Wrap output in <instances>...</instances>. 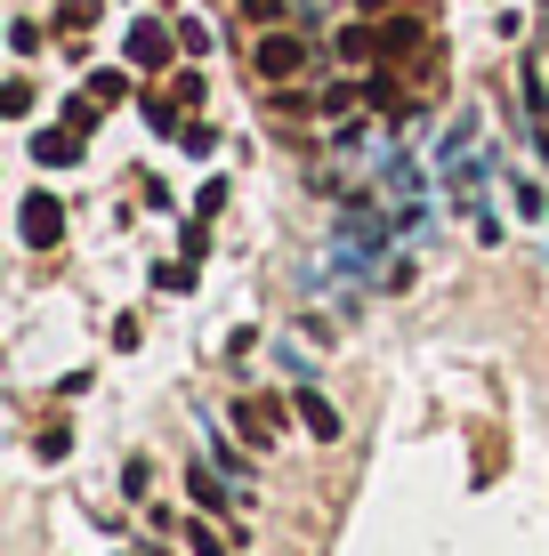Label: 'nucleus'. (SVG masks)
Listing matches in <instances>:
<instances>
[{
	"mask_svg": "<svg viewBox=\"0 0 549 556\" xmlns=\"http://www.w3.org/2000/svg\"><path fill=\"white\" fill-rule=\"evenodd\" d=\"M170 146H178V153H195V162H202V153H219V129H211V122L195 113V122H186V129H178Z\"/></svg>",
	"mask_w": 549,
	"mask_h": 556,
	"instance_id": "obj_14",
	"label": "nucleus"
},
{
	"mask_svg": "<svg viewBox=\"0 0 549 556\" xmlns=\"http://www.w3.org/2000/svg\"><path fill=\"white\" fill-rule=\"evenodd\" d=\"M33 162H41V169H57V162H82V129H65V122H57V129H33Z\"/></svg>",
	"mask_w": 549,
	"mask_h": 556,
	"instance_id": "obj_7",
	"label": "nucleus"
},
{
	"mask_svg": "<svg viewBox=\"0 0 549 556\" xmlns=\"http://www.w3.org/2000/svg\"><path fill=\"white\" fill-rule=\"evenodd\" d=\"M146 556H170V548H162V541H146Z\"/></svg>",
	"mask_w": 549,
	"mask_h": 556,
	"instance_id": "obj_26",
	"label": "nucleus"
},
{
	"mask_svg": "<svg viewBox=\"0 0 549 556\" xmlns=\"http://www.w3.org/2000/svg\"><path fill=\"white\" fill-rule=\"evenodd\" d=\"M122 492H129V501H146V492H154V468H146V459H122Z\"/></svg>",
	"mask_w": 549,
	"mask_h": 556,
	"instance_id": "obj_20",
	"label": "nucleus"
},
{
	"mask_svg": "<svg viewBox=\"0 0 549 556\" xmlns=\"http://www.w3.org/2000/svg\"><path fill=\"white\" fill-rule=\"evenodd\" d=\"M195 275H202V266L178 251V258H162V266H154V291H195Z\"/></svg>",
	"mask_w": 549,
	"mask_h": 556,
	"instance_id": "obj_12",
	"label": "nucleus"
},
{
	"mask_svg": "<svg viewBox=\"0 0 549 556\" xmlns=\"http://www.w3.org/2000/svg\"><path fill=\"white\" fill-rule=\"evenodd\" d=\"M219 210H226V178H202L195 186V218H219Z\"/></svg>",
	"mask_w": 549,
	"mask_h": 556,
	"instance_id": "obj_19",
	"label": "nucleus"
},
{
	"mask_svg": "<svg viewBox=\"0 0 549 556\" xmlns=\"http://www.w3.org/2000/svg\"><path fill=\"white\" fill-rule=\"evenodd\" d=\"M186 501L211 508V516H226V508L242 501V492H235V476H226L219 459H186Z\"/></svg>",
	"mask_w": 549,
	"mask_h": 556,
	"instance_id": "obj_5",
	"label": "nucleus"
},
{
	"mask_svg": "<svg viewBox=\"0 0 549 556\" xmlns=\"http://www.w3.org/2000/svg\"><path fill=\"white\" fill-rule=\"evenodd\" d=\"M73 452V428H41V459H65Z\"/></svg>",
	"mask_w": 549,
	"mask_h": 556,
	"instance_id": "obj_25",
	"label": "nucleus"
},
{
	"mask_svg": "<svg viewBox=\"0 0 549 556\" xmlns=\"http://www.w3.org/2000/svg\"><path fill=\"white\" fill-rule=\"evenodd\" d=\"M89 98H98V105H122V98H129V73H122V65H98V73H89Z\"/></svg>",
	"mask_w": 549,
	"mask_h": 556,
	"instance_id": "obj_13",
	"label": "nucleus"
},
{
	"mask_svg": "<svg viewBox=\"0 0 549 556\" xmlns=\"http://www.w3.org/2000/svg\"><path fill=\"white\" fill-rule=\"evenodd\" d=\"M509 202H517V218H541V186H534V178L509 186Z\"/></svg>",
	"mask_w": 549,
	"mask_h": 556,
	"instance_id": "obj_21",
	"label": "nucleus"
},
{
	"mask_svg": "<svg viewBox=\"0 0 549 556\" xmlns=\"http://www.w3.org/2000/svg\"><path fill=\"white\" fill-rule=\"evenodd\" d=\"M178 49L186 56H211V25H202V16H178Z\"/></svg>",
	"mask_w": 549,
	"mask_h": 556,
	"instance_id": "obj_18",
	"label": "nucleus"
},
{
	"mask_svg": "<svg viewBox=\"0 0 549 556\" xmlns=\"http://www.w3.org/2000/svg\"><path fill=\"white\" fill-rule=\"evenodd\" d=\"M170 98H178V113H202V98H211V81H202L195 65H186V73H170Z\"/></svg>",
	"mask_w": 549,
	"mask_h": 556,
	"instance_id": "obj_11",
	"label": "nucleus"
},
{
	"mask_svg": "<svg viewBox=\"0 0 549 556\" xmlns=\"http://www.w3.org/2000/svg\"><path fill=\"white\" fill-rule=\"evenodd\" d=\"M339 56H348V65H372V56H388V41H380V25H348V33H339V41H332Z\"/></svg>",
	"mask_w": 549,
	"mask_h": 556,
	"instance_id": "obj_8",
	"label": "nucleus"
},
{
	"mask_svg": "<svg viewBox=\"0 0 549 556\" xmlns=\"http://www.w3.org/2000/svg\"><path fill=\"white\" fill-rule=\"evenodd\" d=\"M226 419H235V435L251 452H275V435H283V395H267V388H251V395H235V404H226Z\"/></svg>",
	"mask_w": 549,
	"mask_h": 556,
	"instance_id": "obj_2",
	"label": "nucleus"
},
{
	"mask_svg": "<svg viewBox=\"0 0 549 556\" xmlns=\"http://www.w3.org/2000/svg\"><path fill=\"white\" fill-rule=\"evenodd\" d=\"M178 532H186V548H195V556H226V548H235V532H211L202 516H178Z\"/></svg>",
	"mask_w": 549,
	"mask_h": 556,
	"instance_id": "obj_9",
	"label": "nucleus"
},
{
	"mask_svg": "<svg viewBox=\"0 0 549 556\" xmlns=\"http://www.w3.org/2000/svg\"><path fill=\"white\" fill-rule=\"evenodd\" d=\"M9 41H16V56H33V49H41V25H33V16H16Z\"/></svg>",
	"mask_w": 549,
	"mask_h": 556,
	"instance_id": "obj_24",
	"label": "nucleus"
},
{
	"mask_svg": "<svg viewBox=\"0 0 549 556\" xmlns=\"http://www.w3.org/2000/svg\"><path fill=\"white\" fill-rule=\"evenodd\" d=\"M89 25H98V0H65V9H57V41H82Z\"/></svg>",
	"mask_w": 549,
	"mask_h": 556,
	"instance_id": "obj_10",
	"label": "nucleus"
},
{
	"mask_svg": "<svg viewBox=\"0 0 549 556\" xmlns=\"http://www.w3.org/2000/svg\"><path fill=\"white\" fill-rule=\"evenodd\" d=\"M138 339H146V323H138V315L113 323V348H122V355H138Z\"/></svg>",
	"mask_w": 549,
	"mask_h": 556,
	"instance_id": "obj_23",
	"label": "nucleus"
},
{
	"mask_svg": "<svg viewBox=\"0 0 549 556\" xmlns=\"http://www.w3.org/2000/svg\"><path fill=\"white\" fill-rule=\"evenodd\" d=\"M122 556H146V548H122Z\"/></svg>",
	"mask_w": 549,
	"mask_h": 556,
	"instance_id": "obj_27",
	"label": "nucleus"
},
{
	"mask_svg": "<svg viewBox=\"0 0 549 556\" xmlns=\"http://www.w3.org/2000/svg\"><path fill=\"white\" fill-rule=\"evenodd\" d=\"M315 65V49L308 41H299V33H283V25H267V33H259V41H251V73H259V81H299V73H308Z\"/></svg>",
	"mask_w": 549,
	"mask_h": 556,
	"instance_id": "obj_1",
	"label": "nucleus"
},
{
	"mask_svg": "<svg viewBox=\"0 0 549 556\" xmlns=\"http://www.w3.org/2000/svg\"><path fill=\"white\" fill-rule=\"evenodd\" d=\"M122 56L138 73H162L170 56H178V25H154V16H138V25H129V41H122Z\"/></svg>",
	"mask_w": 549,
	"mask_h": 556,
	"instance_id": "obj_4",
	"label": "nucleus"
},
{
	"mask_svg": "<svg viewBox=\"0 0 549 556\" xmlns=\"http://www.w3.org/2000/svg\"><path fill=\"white\" fill-rule=\"evenodd\" d=\"M98 98H89V89H82V98H65V113H57V122H65V129H82V138H89V129H98Z\"/></svg>",
	"mask_w": 549,
	"mask_h": 556,
	"instance_id": "obj_15",
	"label": "nucleus"
},
{
	"mask_svg": "<svg viewBox=\"0 0 549 556\" xmlns=\"http://www.w3.org/2000/svg\"><path fill=\"white\" fill-rule=\"evenodd\" d=\"M291 404H299V428H308L315 444H339V404L324 388H291Z\"/></svg>",
	"mask_w": 549,
	"mask_h": 556,
	"instance_id": "obj_6",
	"label": "nucleus"
},
{
	"mask_svg": "<svg viewBox=\"0 0 549 556\" xmlns=\"http://www.w3.org/2000/svg\"><path fill=\"white\" fill-rule=\"evenodd\" d=\"M16 242H25V251H57V242H65V202L57 194H25L16 202Z\"/></svg>",
	"mask_w": 549,
	"mask_h": 556,
	"instance_id": "obj_3",
	"label": "nucleus"
},
{
	"mask_svg": "<svg viewBox=\"0 0 549 556\" xmlns=\"http://www.w3.org/2000/svg\"><path fill=\"white\" fill-rule=\"evenodd\" d=\"M178 251H186V258H195V266H202V258H211V218H186V235H178Z\"/></svg>",
	"mask_w": 549,
	"mask_h": 556,
	"instance_id": "obj_17",
	"label": "nucleus"
},
{
	"mask_svg": "<svg viewBox=\"0 0 549 556\" xmlns=\"http://www.w3.org/2000/svg\"><path fill=\"white\" fill-rule=\"evenodd\" d=\"M235 16H242L251 33H267V25H283V0H235Z\"/></svg>",
	"mask_w": 549,
	"mask_h": 556,
	"instance_id": "obj_16",
	"label": "nucleus"
},
{
	"mask_svg": "<svg viewBox=\"0 0 549 556\" xmlns=\"http://www.w3.org/2000/svg\"><path fill=\"white\" fill-rule=\"evenodd\" d=\"M0 105H9V122H25V113H33V81H9V89H0Z\"/></svg>",
	"mask_w": 549,
	"mask_h": 556,
	"instance_id": "obj_22",
	"label": "nucleus"
}]
</instances>
